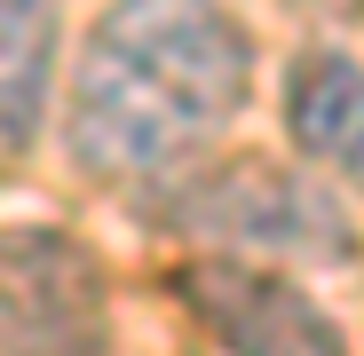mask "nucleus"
I'll return each instance as SVG.
<instances>
[{
	"mask_svg": "<svg viewBox=\"0 0 364 356\" xmlns=\"http://www.w3.org/2000/svg\"><path fill=\"white\" fill-rule=\"evenodd\" d=\"M254 40L222 9H111L72 72V158L87 174H174L246 103Z\"/></svg>",
	"mask_w": 364,
	"mask_h": 356,
	"instance_id": "1",
	"label": "nucleus"
},
{
	"mask_svg": "<svg viewBox=\"0 0 364 356\" xmlns=\"http://www.w3.org/2000/svg\"><path fill=\"white\" fill-rule=\"evenodd\" d=\"M166 222L206 237L214 254L246 261V254H269V261H348L356 254V222L341 214V198H325L309 174H293L277 158H230V166H206L191 183L166 190Z\"/></svg>",
	"mask_w": 364,
	"mask_h": 356,
	"instance_id": "2",
	"label": "nucleus"
},
{
	"mask_svg": "<svg viewBox=\"0 0 364 356\" xmlns=\"http://www.w3.org/2000/svg\"><path fill=\"white\" fill-rule=\"evenodd\" d=\"M103 277L64 230H0V356H103Z\"/></svg>",
	"mask_w": 364,
	"mask_h": 356,
	"instance_id": "3",
	"label": "nucleus"
},
{
	"mask_svg": "<svg viewBox=\"0 0 364 356\" xmlns=\"http://www.w3.org/2000/svg\"><path fill=\"white\" fill-rule=\"evenodd\" d=\"M174 293L198 309V325L230 348V356H348L333 317L301 293L293 277L262 269V261H230V254H198L182 261Z\"/></svg>",
	"mask_w": 364,
	"mask_h": 356,
	"instance_id": "4",
	"label": "nucleus"
},
{
	"mask_svg": "<svg viewBox=\"0 0 364 356\" xmlns=\"http://www.w3.org/2000/svg\"><path fill=\"white\" fill-rule=\"evenodd\" d=\"M285 135L317 166H333L341 183L364 190V64L356 55L317 48L285 72Z\"/></svg>",
	"mask_w": 364,
	"mask_h": 356,
	"instance_id": "5",
	"label": "nucleus"
},
{
	"mask_svg": "<svg viewBox=\"0 0 364 356\" xmlns=\"http://www.w3.org/2000/svg\"><path fill=\"white\" fill-rule=\"evenodd\" d=\"M48 55H55V16L48 9H0V158L40 135Z\"/></svg>",
	"mask_w": 364,
	"mask_h": 356,
	"instance_id": "6",
	"label": "nucleus"
}]
</instances>
